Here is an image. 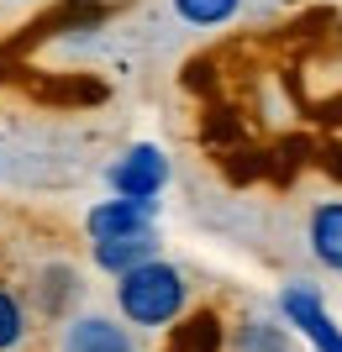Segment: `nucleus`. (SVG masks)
Returning <instances> with one entry per match:
<instances>
[{"label": "nucleus", "instance_id": "39448f33", "mask_svg": "<svg viewBox=\"0 0 342 352\" xmlns=\"http://www.w3.org/2000/svg\"><path fill=\"white\" fill-rule=\"evenodd\" d=\"M58 352H137V337L116 316H69Z\"/></svg>", "mask_w": 342, "mask_h": 352}, {"label": "nucleus", "instance_id": "423d86ee", "mask_svg": "<svg viewBox=\"0 0 342 352\" xmlns=\"http://www.w3.org/2000/svg\"><path fill=\"white\" fill-rule=\"evenodd\" d=\"M153 221H158V206H142V200H100V206H89L85 232H89V242H116V236L153 232Z\"/></svg>", "mask_w": 342, "mask_h": 352}, {"label": "nucleus", "instance_id": "f03ea898", "mask_svg": "<svg viewBox=\"0 0 342 352\" xmlns=\"http://www.w3.org/2000/svg\"><path fill=\"white\" fill-rule=\"evenodd\" d=\"M279 321L290 326L311 352H342V326H337V316L327 310V300H321L316 284H306V279L284 284V289H279Z\"/></svg>", "mask_w": 342, "mask_h": 352}, {"label": "nucleus", "instance_id": "9d476101", "mask_svg": "<svg viewBox=\"0 0 342 352\" xmlns=\"http://www.w3.org/2000/svg\"><path fill=\"white\" fill-rule=\"evenodd\" d=\"M32 342V310L16 289L0 284V352H21Z\"/></svg>", "mask_w": 342, "mask_h": 352}, {"label": "nucleus", "instance_id": "f257e3e1", "mask_svg": "<svg viewBox=\"0 0 342 352\" xmlns=\"http://www.w3.org/2000/svg\"><path fill=\"white\" fill-rule=\"evenodd\" d=\"M116 310H121V326H142V331L174 326L190 310V279H184V268H174L169 258H153V263L121 274L116 279Z\"/></svg>", "mask_w": 342, "mask_h": 352}, {"label": "nucleus", "instance_id": "f8f14e48", "mask_svg": "<svg viewBox=\"0 0 342 352\" xmlns=\"http://www.w3.org/2000/svg\"><path fill=\"white\" fill-rule=\"evenodd\" d=\"M0 6H32V0H0Z\"/></svg>", "mask_w": 342, "mask_h": 352}, {"label": "nucleus", "instance_id": "20e7f679", "mask_svg": "<svg viewBox=\"0 0 342 352\" xmlns=\"http://www.w3.org/2000/svg\"><path fill=\"white\" fill-rule=\"evenodd\" d=\"M79 300H85V279H79L74 263H43L32 274V305L27 310L47 316V321H69Z\"/></svg>", "mask_w": 342, "mask_h": 352}, {"label": "nucleus", "instance_id": "7ed1b4c3", "mask_svg": "<svg viewBox=\"0 0 342 352\" xmlns=\"http://www.w3.org/2000/svg\"><path fill=\"white\" fill-rule=\"evenodd\" d=\"M105 184L116 190V200H142V206H158V195L169 184V153L158 142H137L127 147L111 168H105Z\"/></svg>", "mask_w": 342, "mask_h": 352}, {"label": "nucleus", "instance_id": "6e6552de", "mask_svg": "<svg viewBox=\"0 0 342 352\" xmlns=\"http://www.w3.org/2000/svg\"><path fill=\"white\" fill-rule=\"evenodd\" d=\"M306 242H311V258L327 274H342V200H321L306 221Z\"/></svg>", "mask_w": 342, "mask_h": 352}, {"label": "nucleus", "instance_id": "9b49d317", "mask_svg": "<svg viewBox=\"0 0 342 352\" xmlns=\"http://www.w3.org/2000/svg\"><path fill=\"white\" fill-rule=\"evenodd\" d=\"M184 27H226L242 11V0H169Z\"/></svg>", "mask_w": 342, "mask_h": 352}, {"label": "nucleus", "instance_id": "0eeeda50", "mask_svg": "<svg viewBox=\"0 0 342 352\" xmlns=\"http://www.w3.org/2000/svg\"><path fill=\"white\" fill-rule=\"evenodd\" d=\"M89 258H95V268H100V274L121 279V274H132V268L153 263V258H164V252H158V232H142V236H116V242H95V248H89Z\"/></svg>", "mask_w": 342, "mask_h": 352}, {"label": "nucleus", "instance_id": "1a4fd4ad", "mask_svg": "<svg viewBox=\"0 0 342 352\" xmlns=\"http://www.w3.org/2000/svg\"><path fill=\"white\" fill-rule=\"evenodd\" d=\"M226 352H300L295 331L284 321H268V316H242L226 337Z\"/></svg>", "mask_w": 342, "mask_h": 352}]
</instances>
